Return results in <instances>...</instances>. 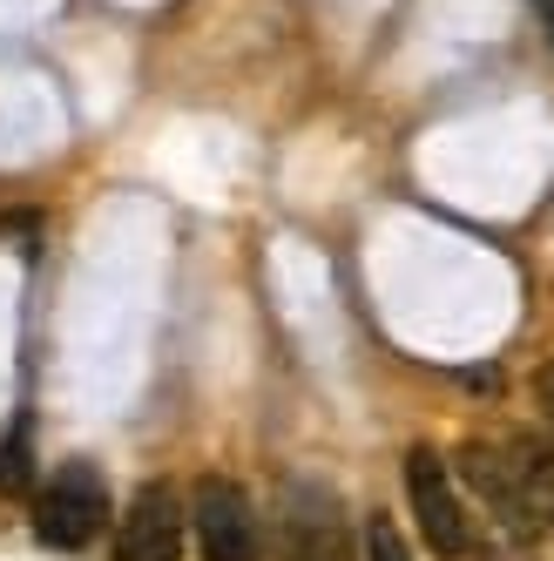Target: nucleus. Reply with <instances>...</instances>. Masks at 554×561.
<instances>
[{"label": "nucleus", "mask_w": 554, "mask_h": 561, "mask_svg": "<svg viewBox=\"0 0 554 561\" xmlns=\"http://www.w3.org/2000/svg\"><path fill=\"white\" fill-rule=\"evenodd\" d=\"M406 507L419 520V535L426 548L440 554V561H473L481 554V520H473V507L460 501V480L453 467L432 454V447H406Z\"/></svg>", "instance_id": "obj_1"}, {"label": "nucleus", "mask_w": 554, "mask_h": 561, "mask_svg": "<svg viewBox=\"0 0 554 561\" xmlns=\"http://www.w3.org/2000/svg\"><path fill=\"white\" fill-rule=\"evenodd\" d=\"M108 520H115L108 514V473L95 460H61L48 473L42 501H34V528H42V541L68 548V554L74 548H95Z\"/></svg>", "instance_id": "obj_2"}, {"label": "nucleus", "mask_w": 554, "mask_h": 561, "mask_svg": "<svg viewBox=\"0 0 554 561\" xmlns=\"http://www.w3.org/2000/svg\"><path fill=\"white\" fill-rule=\"evenodd\" d=\"M189 535L204 548V561H257L264 554V520H257V501L236 488V480H204L189 501Z\"/></svg>", "instance_id": "obj_3"}, {"label": "nucleus", "mask_w": 554, "mask_h": 561, "mask_svg": "<svg viewBox=\"0 0 554 561\" xmlns=\"http://www.w3.org/2000/svg\"><path fill=\"white\" fill-rule=\"evenodd\" d=\"M277 520H285V554L277 561H351L345 507H338L332 488H319V480H285Z\"/></svg>", "instance_id": "obj_4"}, {"label": "nucleus", "mask_w": 554, "mask_h": 561, "mask_svg": "<svg viewBox=\"0 0 554 561\" xmlns=\"http://www.w3.org/2000/svg\"><path fill=\"white\" fill-rule=\"evenodd\" d=\"M453 467H460L453 480H460V488H473V501H481V520H494V528H500L513 548H534V528H541V520L528 514L521 480H513L507 454L487 447V439H466V447L453 454Z\"/></svg>", "instance_id": "obj_5"}, {"label": "nucleus", "mask_w": 554, "mask_h": 561, "mask_svg": "<svg viewBox=\"0 0 554 561\" xmlns=\"http://www.w3.org/2000/svg\"><path fill=\"white\" fill-rule=\"evenodd\" d=\"M183 535H189L183 494L149 480V488H136L129 514L115 520V561H183Z\"/></svg>", "instance_id": "obj_6"}, {"label": "nucleus", "mask_w": 554, "mask_h": 561, "mask_svg": "<svg viewBox=\"0 0 554 561\" xmlns=\"http://www.w3.org/2000/svg\"><path fill=\"white\" fill-rule=\"evenodd\" d=\"M500 454H507L513 480H521V501H528V514H534V520H547V528H554V439L513 433Z\"/></svg>", "instance_id": "obj_7"}, {"label": "nucleus", "mask_w": 554, "mask_h": 561, "mask_svg": "<svg viewBox=\"0 0 554 561\" xmlns=\"http://www.w3.org/2000/svg\"><path fill=\"white\" fill-rule=\"evenodd\" d=\"M359 548H366V561H413V548H406V528L392 514H366V528H359Z\"/></svg>", "instance_id": "obj_8"}, {"label": "nucleus", "mask_w": 554, "mask_h": 561, "mask_svg": "<svg viewBox=\"0 0 554 561\" xmlns=\"http://www.w3.org/2000/svg\"><path fill=\"white\" fill-rule=\"evenodd\" d=\"M541 413H547V426H554V366L541 373Z\"/></svg>", "instance_id": "obj_9"}, {"label": "nucleus", "mask_w": 554, "mask_h": 561, "mask_svg": "<svg viewBox=\"0 0 554 561\" xmlns=\"http://www.w3.org/2000/svg\"><path fill=\"white\" fill-rule=\"evenodd\" d=\"M541 14H547V34H554V0H541Z\"/></svg>", "instance_id": "obj_10"}]
</instances>
